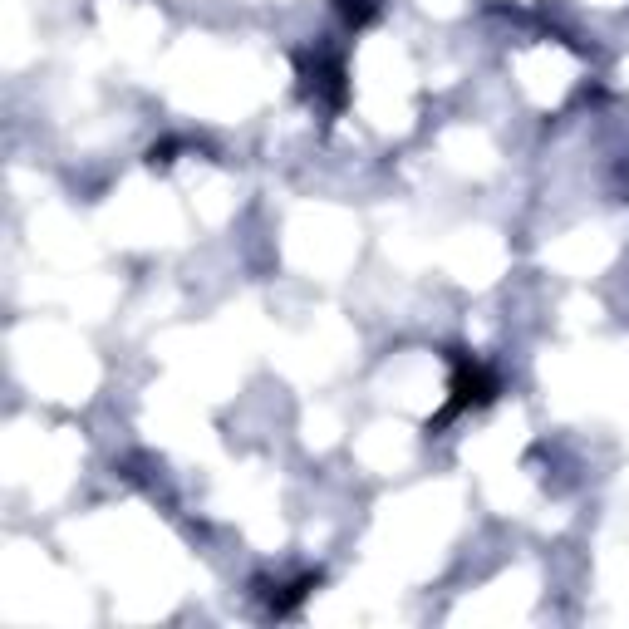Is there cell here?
I'll list each match as a JSON object with an SVG mask.
<instances>
[{"label":"cell","instance_id":"obj_2","mask_svg":"<svg viewBox=\"0 0 629 629\" xmlns=\"http://www.w3.org/2000/svg\"><path fill=\"white\" fill-rule=\"evenodd\" d=\"M340 10L349 15V20H354V25H364V20H369V15L379 10V0H340Z\"/></svg>","mask_w":629,"mask_h":629},{"label":"cell","instance_id":"obj_1","mask_svg":"<svg viewBox=\"0 0 629 629\" xmlns=\"http://www.w3.org/2000/svg\"><path fill=\"white\" fill-rule=\"evenodd\" d=\"M453 394H458V399H453V408H467V403H487L492 394H497V384H492V379L482 374V364H467V359H462Z\"/></svg>","mask_w":629,"mask_h":629}]
</instances>
